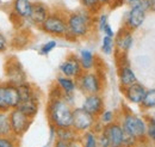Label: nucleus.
Returning a JSON list of instances; mask_svg holds the SVG:
<instances>
[{"label": "nucleus", "mask_w": 155, "mask_h": 147, "mask_svg": "<svg viewBox=\"0 0 155 147\" xmlns=\"http://www.w3.org/2000/svg\"><path fill=\"white\" fill-rule=\"evenodd\" d=\"M72 105L61 96L49 98L47 105V117L54 129L72 127Z\"/></svg>", "instance_id": "1"}, {"label": "nucleus", "mask_w": 155, "mask_h": 147, "mask_svg": "<svg viewBox=\"0 0 155 147\" xmlns=\"http://www.w3.org/2000/svg\"><path fill=\"white\" fill-rule=\"evenodd\" d=\"M94 15L88 11L79 10L67 15V26L68 34L66 38L68 39H78L87 37L94 26Z\"/></svg>", "instance_id": "2"}, {"label": "nucleus", "mask_w": 155, "mask_h": 147, "mask_svg": "<svg viewBox=\"0 0 155 147\" xmlns=\"http://www.w3.org/2000/svg\"><path fill=\"white\" fill-rule=\"evenodd\" d=\"M124 130V133L129 134L130 136L135 138L137 141L146 139L147 133V123L143 117L137 116L134 112H124L118 121Z\"/></svg>", "instance_id": "3"}, {"label": "nucleus", "mask_w": 155, "mask_h": 147, "mask_svg": "<svg viewBox=\"0 0 155 147\" xmlns=\"http://www.w3.org/2000/svg\"><path fill=\"white\" fill-rule=\"evenodd\" d=\"M39 29L50 36L66 37L68 34L67 15L60 11L50 12L47 19L43 22V24L39 26Z\"/></svg>", "instance_id": "4"}, {"label": "nucleus", "mask_w": 155, "mask_h": 147, "mask_svg": "<svg viewBox=\"0 0 155 147\" xmlns=\"http://www.w3.org/2000/svg\"><path fill=\"white\" fill-rule=\"evenodd\" d=\"M20 96L18 87L11 83H0V111L8 112L18 108Z\"/></svg>", "instance_id": "5"}, {"label": "nucleus", "mask_w": 155, "mask_h": 147, "mask_svg": "<svg viewBox=\"0 0 155 147\" xmlns=\"http://www.w3.org/2000/svg\"><path fill=\"white\" fill-rule=\"evenodd\" d=\"M77 87L85 94H93V93H100L103 89V84L100 80L99 74L92 71L82 72L75 79Z\"/></svg>", "instance_id": "6"}, {"label": "nucleus", "mask_w": 155, "mask_h": 147, "mask_svg": "<svg viewBox=\"0 0 155 147\" xmlns=\"http://www.w3.org/2000/svg\"><path fill=\"white\" fill-rule=\"evenodd\" d=\"M97 118L85 111L82 108H74L72 114V128L81 134L93 128Z\"/></svg>", "instance_id": "7"}, {"label": "nucleus", "mask_w": 155, "mask_h": 147, "mask_svg": "<svg viewBox=\"0 0 155 147\" xmlns=\"http://www.w3.org/2000/svg\"><path fill=\"white\" fill-rule=\"evenodd\" d=\"M5 74L7 77V83L19 85L26 81V74L21 67V63L13 56H10V59L5 62Z\"/></svg>", "instance_id": "8"}, {"label": "nucleus", "mask_w": 155, "mask_h": 147, "mask_svg": "<svg viewBox=\"0 0 155 147\" xmlns=\"http://www.w3.org/2000/svg\"><path fill=\"white\" fill-rule=\"evenodd\" d=\"M8 115H10V123H11L12 134L15 136L24 135V133L30 127L32 120L29 118L28 116H25L18 108L10 110L8 111Z\"/></svg>", "instance_id": "9"}, {"label": "nucleus", "mask_w": 155, "mask_h": 147, "mask_svg": "<svg viewBox=\"0 0 155 147\" xmlns=\"http://www.w3.org/2000/svg\"><path fill=\"white\" fill-rule=\"evenodd\" d=\"M134 42V35L133 31L127 29L124 25L119 29L117 32L116 38L114 39L115 43V52L119 54H128V52L131 49Z\"/></svg>", "instance_id": "10"}, {"label": "nucleus", "mask_w": 155, "mask_h": 147, "mask_svg": "<svg viewBox=\"0 0 155 147\" xmlns=\"http://www.w3.org/2000/svg\"><path fill=\"white\" fill-rule=\"evenodd\" d=\"M103 133L106 135L110 147H123L124 130L118 121L105 125L103 127Z\"/></svg>", "instance_id": "11"}, {"label": "nucleus", "mask_w": 155, "mask_h": 147, "mask_svg": "<svg viewBox=\"0 0 155 147\" xmlns=\"http://www.w3.org/2000/svg\"><path fill=\"white\" fill-rule=\"evenodd\" d=\"M146 11L140 9L137 5L133 4L129 12L127 13V18L124 20V26L131 31H135L142 26L146 19Z\"/></svg>", "instance_id": "12"}, {"label": "nucleus", "mask_w": 155, "mask_h": 147, "mask_svg": "<svg viewBox=\"0 0 155 147\" xmlns=\"http://www.w3.org/2000/svg\"><path fill=\"white\" fill-rule=\"evenodd\" d=\"M60 72L64 77L77 79L78 77L84 72L82 68H81L79 57L75 56L74 54L67 56L66 60L60 65Z\"/></svg>", "instance_id": "13"}, {"label": "nucleus", "mask_w": 155, "mask_h": 147, "mask_svg": "<svg viewBox=\"0 0 155 147\" xmlns=\"http://www.w3.org/2000/svg\"><path fill=\"white\" fill-rule=\"evenodd\" d=\"M81 108L97 118L98 116L101 114V111L104 110V99L100 96V93L86 94Z\"/></svg>", "instance_id": "14"}, {"label": "nucleus", "mask_w": 155, "mask_h": 147, "mask_svg": "<svg viewBox=\"0 0 155 147\" xmlns=\"http://www.w3.org/2000/svg\"><path fill=\"white\" fill-rule=\"evenodd\" d=\"M146 91H147V89L142 84H140L138 81H136L134 84H131V85L122 89V92H123L124 97L130 103L138 104V105L141 104V102H142V99H143V97L146 94Z\"/></svg>", "instance_id": "15"}, {"label": "nucleus", "mask_w": 155, "mask_h": 147, "mask_svg": "<svg viewBox=\"0 0 155 147\" xmlns=\"http://www.w3.org/2000/svg\"><path fill=\"white\" fill-rule=\"evenodd\" d=\"M50 11L49 7L42 2V1H34L32 2V10H31V15L29 17V20L36 25V26H41L43 24V22L47 19V17L49 16Z\"/></svg>", "instance_id": "16"}, {"label": "nucleus", "mask_w": 155, "mask_h": 147, "mask_svg": "<svg viewBox=\"0 0 155 147\" xmlns=\"http://www.w3.org/2000/svg\"><path fill=\"white\" fill-rule=\"evenodd\" d=\"M32 10L31 0H12L11 11L19 20H29Z\"/></svg>", "instance_id": "17"}, {"label": "nucleus", "mask_w": 155, "mask_h": 147, "mask_svg": "<svg viewBox=\"0 0 155 147\" xmlns=\"http://www.w3.org/2000/svg\"><path fill=\"white\" fill-rule=\"evenodd\" d=\"M18 109H19L25 116H28L29 118L34 120L35 116L37 115L38 109H39V93L38 92H36L31 98L20 102L19 105H18Z\"/></svg>", "instance_id": "18"}, {"label": "nucleus", "mask_w": 155, "mask_h": 147, "mask_svg": "<svg viewBox=\"0 0 155 147\" xmlns=\"http://www.w3.org/2000/svg\"><path fill=\"white\" fill-rule=\"evenodd\" d=\"M79 61L81 65V68L84 72L87 71H92L94 68V63H96V57L93 55V53L88 49H81L80 54H79Z\"/></svg>", "instance_id": "19"}, {"label": "nucleus", "mask_w": 155, "mask_h": 147, "mask_svg": "<svg viewBox=\"0 0 155 147\" xmlns=\"http://www.w3.org/2000/svg\"><path fill=\"white\" fill-rule=\"evenodd\" d=\"M56 86L62 91V93H74V91L78 89L75 79L64 75L56 78Z\"/></svg>", "instance_id": "20"}, {"label": "nucleus", "mask_w": 155, "mask_h": 147, "mask_svg": "<svg viewBox=\"0 0 155 147\" xmlns=\"http://www.w3.org/2000/svg\"><path fill=\"white\" fill-rule=\"evenodd\" d=\"M55 134L56 139L62 141H77L79 139V133H77L72 127L55 129Z\"/></svg>", "instance_id": "21"}, {"label": "nucleus", "mask_w": 155, "mask_h": 147, "mask_svg": "<svg viewBox=\"0 0 155 147\" xmlns=\"http://www.w3.org/2000/svg\"><path fill=\"white\" fill-rule=\"evenodd\" d=\"M11 123H10V115L8 112L0 111V136H11Z\"/></svg>", "instance_id": "22"}, {"label": "nucleus", "mask_w": 155, "mask_h": 147, "mask_svg": "<svg viewBox=\"0 0 155 147\" xmlns=\"http://www.w3.org/2000/svg\"><path fill=\"white\" fill-rule=\"evenodd\" d=\"M17 87H18V92H19V96H20V102L31 98L37 92L36 89H35V86H32L28 81H24V83H21L19 85H17Z\"/></svg>", "instance_id": "23"}, {"label": "nucleus", "mask_w": 155, "mask_h": 147, "mask_svg": "<svg viewBox=\"0 0 155 147\" xmlns=\"http://www.w3.org/2000/svg\"><path fill=\"white\" fill-rule=\"evenodd\" d=\"M140 105L143 110L155 109V89H150V90L146 91V94H144Z\"/></svg>", "instance_id": "24"}, {"label": "nucleus", "mask_w": 155, "mask_h": 147, "mask_svg": "<svg viewBox=\"0 0 155 147\" xmlns=\"http://www.w3.org/2000/svg\"><path fill=\"white\" fill-rule=\"evenodd\" d=\"M81 139V147H96V133L91 129L82 133Z\"/></svg>", "instance_id": "25"}, {"label": "nucleus", "mask_w": 155, "mask_h": 147, "mask_svg": "<svg viewBox=\"0 0 155 147\" xmlns=\"http://www.w3.org/2000/svg\"><path fill=\"white\" fill-rule=\"evenodd\" d=\"M80 4L82 5V7L88 11L90 13L94 15L103 7V5L99 2V0H80Z\"/></svg>", "instance_id": "26"}, {"label": "nucleus", "mask_w": 155, "mask_h": 147, "mask_svg": "<svg viewBox=\"0 0 155 147\" xmlns=\"http://www.w3.org/2000/svg\"><path fill=\"white\" fill-rule=\"evenodd\" d=\"M144 120H146V123H147L146 138H148L149 141L155 144V117L154 116H146Z\"/></svg>", "instance_id": "27"}, {"label": "nucleus", "mask_w": 155, "mask_h": 147, "mask_svg": "<svg viewBox=\"0 0 155 147\" xmlns=\"http://www.w3.org/2000/svg\"><path fill=\"white\" fill-rule=\"evenodd\" d=\"M115 50V43H114V37L105 36L101 39V52L105 55H111Z\"/></svg>", "instance_id": "28"}, {"label": "nucleus", "mask_w": 155, "mask_h": 147, "mask_svg": "<svg viewBox=\"0 0 155 147\" xmlns=\"http://www.w3.org/2000/svg\"><path fill=\"white\" fill-rule=\"evenodd\" d=\"M97 120L103 126H105V125H109L116 121V114L112 110H103L101 114L97 117Z\"/></svg>", "instance_id": "29"}, {"label": "nucleus", "mask_w": 155, "mask_h": 147, "mask_svg": "<svg viewBox=\"0 0 155 147\" xmlns=\"http://www.w3.org/2000/svg\"><path fill=\"white\" fill-rule=\"evenodd\" d=\"M56 46H58V42H56L55 39H50V41H48L47 43H44V44L41 47L39 54H41V55H48L50 52H53V50L56 48Z\"/></svg>", "instance_id": "30"}, {"label": "nucleus", "mask_w": 155, "mask_h": 147, "mask_svg": "<svg viewBox=\"0 0 155 147\" xmlns=\"http://www.w3.org/2000/svg\"><path fill=\"white\" fill-rule=\"evenodd\" d=\"M96 147H110L106 135L101 132L96 133Z\"/></svg>", "instance_id": "31"}, {"label": "nucleus", "mask_w": 155, "mask_h": 147, "mask_svg": "<svg viewBox=\"0 0 155 147\" xmlns=\"http://www.w3.org/2000/svg\"><path fill=\"white\" fill-rule=\"evenodd\" d=\"M107 20H109V16H107L106 13H100V15L98 16V18L96 19V23H97V26L99 31H103L104 26L109 23Z\"/></svg>", "instance_id": "32"}, {"label": "nucleus", "mask_w": 155, "mask_h": 147, "mask_svg": "<svg viewBox=\"0 0 155 147\" xmlns=\"http://www.w3.org/2000/svg\"><path fill=\"white\" fill-rule=\"evenodd\" d=\"M54 147H78V144L77 141H62L56 139Z\"/></svg>", "instance_id": "33"}, {"label": "nucleus", "mask_w": 155, "mask_h": 147, "mask_svg": "<svg viewBox=\"0 0 155 147\" xmlns=\"http://www.w3.org/2000/svg\"><path fill=\"white\" fill-rule=\"evenodd\" d=\"M0 147H16L10 136H0Z\"/></svg>", "instance_id": "34"}, {"label": "nucleus", "mask_w": 155, "mask_h": 147, "mask_svg": "<svg viewBox=\"0 0 155 147\" xmlns=\"http://www.w3.org/2000/svg\"><path fill=\"white\" fill-rule=\"evenodd\" d=\"M7 47H8L7 38L5 37V35H2V34L0 32V53L6 52V50H7Z\"/></svg>", "instance_id": "35"}, {"label": "nucleus", "mask_w": 155, "mask_h": 147, "mask_svg": "<svg viewBox=\"0 0 155 147\" xmlns=\"http://www.w3.org/2000/svg\"><path fill=\"white\" fill-rule=\"evenodd\" d=\"M103 32H104V35L105 36H109V37H115V32H114V30H112V26L107 23L105 26H104V29H103Z\"/></svg>", "instance_id": "36"}, {"label": "nucleus", "mask_w": 155, "mask_h": 147, "mask_svg": "<svg viewBox=\"0 0 155 147\" xmlns=\"http://www.w3.org/2000/svg\"><path fill=\"white\" fill-rule=\"evenodd\" d=\"M149 10L155 12V0H149Z\"/></svg>", "instance_id": "37"}, {"label": "nucleus", "mask_w": 155, "mask_h": 147, "mask_svg": "<svg viewBox=\"0 0 155 147\" xmlns=\"http://www.w3.org/2000/svg\"><path fill=\"white\" fill-rule=\"evenodd\" d=\"M112 1H114V0H99V2H100L103 6H105V5H111Z\"/></svg>", "instance_id": "38"}, {"label": "nucleus", "mask_w": 155, "mask_h": 147, "mask_svg": "<svg viewBox=\"0 0 155 147\" xmlns=\"http://www.w3.org/2000/svg\"><path fill=\"white\" fill-rule=\"evenodd\" d=\"M127 1H128V2L130 4V5H133V4H135V2H137L138 0H127Z\"/></svg>", "instance_id": "39"}, {"label": "nucleus", "mask_w": 155, "mask_h": 147, "mask_svg": "<svg viewBox=\"0 0 155 147\" xmlns=\"http://www.w3.org/2000/svg\"><path fill=\"white\" fill-rule=\"evenodd\" d=\"M153 116H154V117H155V112H154V115H153Z\"/></svg>", "instance_id": "40"}]
</instances>
